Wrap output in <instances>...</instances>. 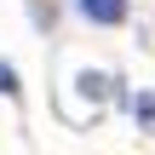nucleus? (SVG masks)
Wrapping results in <instances>:
<instances>
[{"mask_svg":"<svg viewBox=\"0 0 155 155\" xmlns=\"http://www.w3.org/2000/svg\"><path fill=\"white\" fill-rule=\"evenodd\" d=\"M0 92H6V98H17V92H23V86H17V69H12V63H0Z\"/></svg>","mask_w":155,"mask_h":155,"instance_id":"3","label":"nucleus"},{"mask_svg":"<svg viewBox=\"0 0 155 155\" xmlns=\"http://www.w3.org/2000/svg\"><path fill=\"white\" fill-rule=\"evenodd\" d=\"M132 115H138L144 127H155V92H138V98H132Z\"/></svg>","mask_w":155,"mask_h":155,"instance_id":"2","label":"nucleus"},{"mask_svg":"<svg viewBox=\"0 0 155 155\" xmlns=\"http://www.w3.org/2000/svg\"><path fill=\"white\" fill-rule=\"evenodd\" d=\"M81 12H86L92 23H104V29L127 23V0H81Z\"/></svg>","mask_w":155,"mask_h":155,"instance_id":"1","label":"nucleus"}]
</instances>
